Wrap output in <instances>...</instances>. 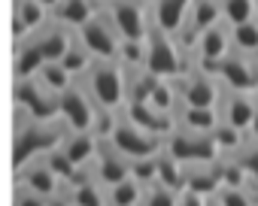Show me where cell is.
<instances>
[{"label":"cell","instance_id":"6da1fadb","mask_svg":"<svg viewBox=\"0 0 258 206\" xmlns=\"http://www.w3.org/2000/svg\"><path fill=\"white\" fill-rule=\"evenodd\" d=\"M64 143V134L52 125V122H28L22 128H16V146H13V170L19 173L22 167H28L37 155L52 152L55 146Z\"/></svg>","mask_w":258,"mask_h":206},{"label":"cell","instance_id":"7a4b0ae2","mask_svg":"<svg viewBox=\"0 0 258 206\" xmlns=\"http://www.w3.org/2000/svg\"><path fill=\"white\" fill-rule=\"evenodd\" d=\"M88 94H91V103L106 113H115L121 103L127 100L124 97V76L115 64L109 61H97L88 67Z\"/></svg>","mask_w":258,"mask_h":206},{"label":"cell","instance_id":"3957f363","mask_svg":"<svg viewBox=\"0 0 258 206\" xmlns=\"http://www.w3.org/2000/svg\"><path fill=\"white\" fill-rule=\"evenodd\" d=\"M106 140H109V146H112V149H115L121 158H127V161L155 158V155L161 152V143H158V137H152V134L140 131L137 125H131L127 119H118V122H112V128H109Z\"/></svg>","mask_w":258,"mask_h":206},{"label":"cell","instance_id":"277c9868","mask_svg":"<svg viewBox=\"0 0 258 206\" xmlns=\"http://www.w3.org/2000/svg\"><path fill=\"white\" fill-rule=\"evenodd\" d=\"M146 61L143 70L155 79H173L179 76V46L173 37L161 34L152 28V34H146Z\"/></svg>","mask_w":258,"mask_h":206},{"label":"cell","instance_id":"5b68a950","mask_svg":"<svg viewBox=\"0 0 258 206\" xmlns=\"http://www.w3.org/2000/svg\"><path fill=\"white\" fill-rule=\"evenodd\" d=\"M79 31V43H82V49L91 55V58H97V61H112V58H118V46H121V40H118V34H115V28L109 25V19H103V16H91L82 28H76Z\"/></svg>","mask_w":258,"mask_h":206},{"label":"cell","instance_id":"8992f818","mask_svg":"<svg viewBox=\"0 0 258 206\" xmlns=\"http://www.w3.org/2000/svg\"><path fill=\"white\" fill-rule=\"evenodd\" d=\"M106 19H109V25L115 28L118 40L143 43L146 34H149V25H146V7L140 4V0H112Z\"/></svg>","mask_w":258,"mask_h":206},{"label":"cell","instance_id":"52a82bcc","mask_svg":"<svg viewBox=\"0 0 258 206\" xmlns=\"http://www.w3.org/2000/svg\"><path fill=\"white\" fill-rule=\"evenodd\" d=\"M16 107L25 110L31 122H49L58 116V97H52L37 79H16Z\"/></svg>","mask_w":258,"mask_h":206},{"label":"cell","instance_id":"ba28073f","mask_svg":"<svg viewBox=\"0 0 258 206\" xmlns=\"http://www.w3.org/2000/svg\"><path fill=\"white\" fill-rule=\"evenodd\" d=\"M182 167L188 164H213L219 149L213 146L210 137H201V134H191V131H176V134H167V149Z\"/></svg>","mask_w":258,"mask_h":206},{"label":"cell","instance_id":"9c48e42d","mask_svg":"<svg viewBox=\"0 0 258 206\" xmlns=\"http://www.w3.org/2000/svg\"><path fill=\"white\" fill-rule=\"evenodd\" d=\"M219 19H222L219 0H191L182 28L173 34V37H176V46H179V49H191V46L198 43V37H201L210 25H216Z\"/></svg>","mask_w":258,"mask_h":206},{"label":"cell","instance_id":"30bf717a","mask_svg":"<svg viewBox=\"0 0 258 206\" xmlns=\"http://www.w3.org/2000/svg\"><path fill=\"white\" fill-rule=\"evenodd\" d=\"M58 116L70 125L73 134H88L94 128V103L91 97H85L79 88H67L64 94H58Z\"/></svg>","mask_w":258,"mask_h":206},{"label":"cell","instance_id":"8fae6325","mask_svg":"<svg viewBox=\"0 0 258 206\" xmlns=\"http://www.w3.org/2000/svg\"><path fill=\"white\" fill-rule=\"evenodd\" d=\"M213 70L219 73V79L231 91H252V88H258V64H249L246 55H240V52L237 55H225Z\"/></svg>","mask_w":258,"mask_h":206},{"label":"cell","instance_id":"7c38bea8","mask_svg":"<svg viewBox=\"0 0 258 206\" xmlns=\"http://www.w3.org/2000/svg\"><path fill=\"white\" fill-rule=\"evenodd\" d=\"M195 49H198L201 64H204L207 70H213L225 55H231V28L222 25V19H219L216 25H210V28L198 37Z\"/></svg>","mask_w":258,"mask_h":206},{"label":"cell","instance_id":"4fadbf2b","mask_svg":"<svg viewBox=\"0 0 258 206\" xmlns=\"http://www.w3.org/2000/svg\"><path fill=\"white\" fill-rule=\"evenodd\" d=\"M94 179H97V185H115V182H121V179H127L131 176V164H127V158H121L109 143L103 146H97V152H94Z\"/></svg>","mask_w":258,"mask_h":206},{"label":"cell","instance_id":"5bb4252c","mask_svg":"<svg viewBox=\"0 0 258 206\" xmlns=\"http://www.w3.org/2000/svg\"><path fill=\"white\" fill-rule=\"evenodd\" d=\"M127 122L137 125V128L146 131V134H152V137H167V134H173V119H170V113H158V110L149 107V103H137V100L127 103Z\"/></svg>","mask_w":258,"mask_h":206},{"label":"cell","instance_id":"9a60e30c","mask_svg":"<svg viewBox=\"0 0 258 206\" xmlns=\"http://www.w3.org/2000/svg\"><path fill=\"white\" fill-rule=\"evenodd\" d=\"M179 97L185 100V107H195V110H216L219 103V88L210 76L204 73H191L185 82H182V91Z\"/></svg>","mask_w":258,"mask_h":206},{"label":"cell","instance_id":"2e32d148","mask_svg":"<svg viewBox=\"0 0 258 206\" xmlns=\"http://www.w3.org/2000/svg\"><path fill=\"white\" fill-rule=\"evenodd\" d=\"M49 10L43 4H37V0H16V16H13V40L16 46L25 43V37H31L34 31L43 28Z\"/></svg>","mask_w":258,"mask_h":206},{"label":"cell","instance_id":"e0dca14e","mask_svg":"<svg viewBox=\"0 0 258 206\" xmlns=\"http://www.w3.org/2000/svg\"><path fill=\"white\" fill-rule=\"evenodd\" d=\"M252 113H255V97H249V91H231L225 97V125H231L234 131L246 134L249 122H252Z\"/></svg>","mask_w":258,"mask_h":206},{"label":"cell","instance_id":"ac0fdd59","mask_svg":"<svg viewBox=\"0 0 258 206\" xmlns=\"http://www.w3.org/2000/svg\"><path fill=\"white\" fill-rule=\"evenodd\" d=\"M188 4L191 0H155V31L173 37L185 22Z\"/></svg>","mask_w":258,"mask_h":206},{"label":"cell","instance_id":"d6986e66","mask_svg":"<svg viewBox=\"0 0 258 206\" xmlns=\"http://www.w3.org/2000/svg\"><path fill=\"white\" fill-rule=\"evenodd\" d=\"M19 173H25L22 176V185L28 188V191H34V194H40V197H55L58 194V176L46 167V164H28V167H22Z\"/></svg>","mask_w":258,"mask_h":206},{"label":"cell","instance_id":"ffe728a7","mask_svg":"<svg viewBox=\"0 0 258 206\" xmlns=\"http://www.w3.org/2000/svg\"><path fill=\"white\" fill-rule=\"evenodd\" d=\"M182 188H188V191H198V194H216V188H219V167H213V164H188V170H185V185Z\"/></svg>","mask_w":258,"mask_h":206},{"label":"cell","instance_id":"44dd1931","mask_svg":"<svg viewBox=\"0 0 258 206\" xmlns=\"http://www.w3.org/2000/svg\"><path fill=\"white\" fill-rule=\"evenodd\" d=\"M61 152H64V155H67V161L79 170V167L91 164V158H94V152H97V140H94V137H88V134H73L70 140H64Z\"/></svg>","mask_w":258,"mask_h":206},{"label":"cell","instance_id":"7402d4cb","mask_svg":"<svg viewBox=\"0 0 258 206\" xmlns=\"http://www.w3.org/2000/svg\"><path fill=\"white\" fill-rule=\"evenodd\" d=\"M155 182L170 188V191H179L185 185V167L170 152H161V158L155 161Z\"/></svg>","mask_w":258,"mask_h":206},{"label":"cell","instance_id":"603a6c76","mask_svg":"<svg viewBox=\"0 0 258 206\" xmlns=\"http://www.w3.org/2000/svg\"><path fill=\"white\" fill-rule=\"evenodd\" d=\"M55 16L67 28H82L94 16V4H91V0H58Z\"/></svg>","mask_w":258,"mask_h":206},{"label":"cell","instance_id":"cb8c5ba5","mask_svg":"<svg viewBox=\"0 0 258 206\" xmlns=\"http://www.w3.org/2000/svg\"><path fill=\"white\" fill-rule=\"evenodd\" d=\"M70 40H73V37H70L67 31L52 28V31H43V37H40V40H34V43H37V49H40L43 61H46V64H52V61H61V55L67 52Z\"/></svg>","mask_w":258,"mask_h":206},{"label":"cell","instance_id":"d4e9b609","mask_svg":"<svg viewBox=\"0 0 258 206\" xmlns=\"http://www.w3.org/2000/svg\"><path fill=\"white\" fill-rule=\"evenodd\" d=\"M179 125H182V131L210 137L213 128L219 125V116H216V110H195V107H185L182 116H179Z\"/></svg>","mask_w":258,"mask_h":206},{"label":"cell","instance_id":"484cf974","mask_svg":"<svg viewBox=\"0 0 258 206\" xmlns=\"http://www.w3.org/2000/svg\"><path fill=\"white\" fill-rule=\"evenodd\" d=\"M34 79H37V82H40L52 97H58V94H64V91L70 88V79H73V76H70L58 61H52V64H43V67L37 70V76H34Z\"/></svg>","mask_w":258,"mask_h":206},{"label":"cell","instance_id":"4316f807","mask_svg":"<svg viewBox=\"0 0 258 206\" xmlns=\"http://www.w3.org/2000/svg\"><path fill=\"white\" fill-rule=\"evenodd\" d=\"M231 49L240 55H258V19L231 25Z\"/></svg>","mask_w":258,"mask_h":206},{"label":"cell","instance_id":"83f0119b","mask_svg":"<svg viewBox=\"0 0 258 206\" xmlns=\"http://www.w3.org/2000/svg\"><path fill=\"white\" fill-rule=\"evenodd\" d=\"M43 64L46 61H43L37 43H19V49H16V79H34Z\"/></svg>","mask_w":258,"mask_h":206},{"label":"cell","instance_id":"f1b7e54d","mask_svg":"<svg viewBox=\"0 0 258 206\" xmlns=\"http://www.w3.org/2000/svg\"><path fill=\"white\" fill-rule=\"evenodd\" d=\"M140 197H143V191H140V182L137 179H121V182H115V185H109V194H106V200H109V206H137L140 203Z\"/></svg>","mask_w":258,"mask_h":206},{"label":"cell","instance_id":"f546056e","mask_svg":"<svg viewBox=\"0 0 258 206\" xmlns=\"http://www.w3.org/2000/svg\"><path fill=\"white\" fill-rule=\"evenodd\" d=\"M70 76H76V73H85L88 67H91V55L82 49V43H76V40H70V46H67V52L61 55V61H58Z\"/></svg>","mask_w":258,"mask_h":206},{"label":"cell","instance_id":"4dcf8cb0","mask_svg":"<svg viewBox=\"0 0 258 206\" xmlns=\"http://www.w3.org/2000/svg\"><path fill=\"white\" fill-rule=\"evenodd\" d=\"M70 203H73V206H106V197H103V191H100V185H97V182L85 179V182L73 185Z\"/></svg>","mask_w":258,"mask_h":206},{"label":"cell","instance_id":"1f68e13d","mask_svg":"<svg viewBox=\"0 0 258 206\" xmlns=\"http://www.w3.org/2000/svg\"><path fill=\"white\" fill-rule=\"evenodd\" d=\"M219 7H222V19L228 25L255 19V0H219Z\"/></svg>","mask_w":258,"mask_h":206},{"label":"cell","instance_id":"d6a6232c","mask_svg":"<svg viewBox=\"0 0 258 206\" xmlns=\"http://www.w3.org/2000/svg\"><path fill=\"white\" fill-rule=\"evenodd\" d=\"M146 103H149L152 110H158V113H173V103H176V94H173V88L167 85V79H158V82L152 85V91H149Z\"/></svg>","mask_w":258,"mask_h":206},{"label":"cell","instance_id":"836d02e7","mask_svg":"<svg viewBox=\"0 0 258 206\" xmlns=\"http://www.w3.org/2000/svg\"><path fill=\"white\" fill-rule=\"evenodd\" d=\"M210 140H213V146L222 152H234V149H243V134L240 131H234L231 125H225V122H219L216 128H213V134H210Z\"/></svg>","mask_w":258,"mask_h":206},{"label":"cell","instance_id":"e575fe53","mask_svg":"<svg viewBox=\"0 0 258 206\" xmlns=\"http://www.w3.org/2000/svg\"><path fill=\"white\" fill-rule=\"evenodd\" d=\"M155 82H158L155 76H149L146 70H137V73H134V79H131V85H124V91H127V103H131V100L146 103V97H149V91H152V85H155Z\"/></svg>","mask_w":258,"mask_h":206},{"label":"cell","instance_id":"d590c367","mask_svg":"<svg viewBox=\"0 0 258 206\" xmlns=\"http://www.w3.org/2000/svg\"><path fill=\"white\" fill-rule=\"evenodd\" d=\"M118 58L124 61V67H131V70H143V61H146V43L121 40V46H118Z\"/></svg>","mask_w":258,"mask_h":206},{"label":"cell","instance_id":"8d00e7d4","mask_svg":"<svg viewBox=\"0 0 258 206\" xmlns=\"http://www.w3.org/2000/svg\"><path fill=\"white\" fill-rule=\"evenodd\" d=\"M213 200L219 206H255V200L246 194V188H225V185H219Z\"/></svg>","mask_w":258,"mask_h":206},{"label":"cell","instance_id":"74e56055","mask_svg":"<svg viewBox=\"0 0 258 206\" xmlns=\"http://www.w3.org/2000/svg\"><path fill=\"white\" fill-rule=\"evenodd\" d=\"M43 164H46V167H49V170H52L58 179H73V176H76V167L67 161V155H64L61 149H52V152H46V161H43Z\"/></svg>","mask_w":258,"mask_h":206},{"label":"cell","instance_id":"f35d334b","mask_svg":"<svg viewBox=\"0 0 258 206\" xmlns=\"http://www.w3.org/2000/svg\"><path fill=\"white\" fill-rule=\"evenodd\" d=\"M219 185L225 188H246L249 176L240 164H219Z\"/></svg>","mask_w":258,"mask_h":206},{"label":"cell","instance_id":"ab89813d","mask_svg":"<svg viewBox=\"0 0 258 206\" xmlns=\"http://www.w3.org/2000/svg\"><path fill=\"white\" fill-rule=\"evenodd\" d=\"M137 206H176V191H170V188H164V185L155 182V185L140 197Z\"/></svg>","mask_w":258,"mask_h":206},{"label":"cell","instance_id":"60d3db41","mask_svg":"<svg viewBox=\"0 0 258 206\" xmlns=\"http://www.w3.org/2000/svg\"><path fill=\"white\" fill-rule=\"evenodd\" d=\"M131 179H137L140 185L155 182V158H140L131 164Z\"/></svg>","mask_w":258,"mask_h":206},{"label":"cell","instance_id":"b9f144b4","mask_svg":"<svg viewBox=\"0 0 258 206\" xmlns=\"http://www.w3.org/2000/svg\"><path fill=\"white\" fill-rule=\"evenodd\" d=\"M240 167L246 170V176L258 185V143L252 146V149H246L243 152V158H240Z\"/></svg>","mask_w":258,"mask_h":206},{"label":"cell","instance_id":"7bdbcfd3","mask_svg":"<svg viewBox=\"0 0 258 206\" xmlns=\"http://www.w3.org/2000/svg\"><path fill=\"white\" fill-rule=\"evenodd\" d=\"M13 206H46V197H40V194H34V191H28L22 182H19V188H16V200H13Z\"/></svg>","mask_w":258,"mask_h":206},{"label":"cell","instance_id":"ee69618b","mask_svg":"<svg viewBox=\"0 0 258 206\" xmlns=\"http://www.w3.org/2000/svg\"><path fill=\"white\" fill-rule=\"evenodd\" d=\"M176 206H207V197H204V194H198V191L182 188V194L176 197Z\"/></svg>","mask_w":258,"mask_h":206},{"label":"cell","instance_id":"f6af8a7d","mask_svg":"<svg viewBox=\"0 0 258 206\" xmlns=\"http://www.w3.org/2000/svg\"><path fill=\"white\" fill-rule=\"evenodd\" d=\"M249 137H252V143H258V100H255V113H252V122H249Z\"/></svg>","mask_w":258,"mask_h":206},{"label":"cell","instance_id":"bcb514c9","mask_svg":"<svg viewBox=\"0 0 258 206\" xmlns=\"http://www.w3.org/2000/svg\"><path fill=\"white\" fill-rule=\"evenodd\" d=\"M46 206H73L70 200H64V197H49L46 200Z\"/></svg>","mask_w":258,"mask_h":206},{"label":"cell","instance_id":"7dc6e473","mask_svg":"<svg viewBox=\"0 0 258 206\" xmlns=\"http://www.w3.org/2000/svg\"><path fill=\"white\" fill-rule=\"evenodd\" d=\"M37 4H43L46 10H55V7H58V0H37Z\"/></svg>","mask_w":258,"mask_h":206},{"label":"cell","instance_id":"c3c4849f","mask_svg":"<svg viewBox=\"0 0 258 206\" xmlns=\"http://www.w3.org/2000/svg\"><path fill=\"white\" fill-rule=\"evenodd\" d=\"M140 4H143V7H146V4H149V7H155V0H140Z\"/></svg>","mask_w":258,"mask_h":206},{"label":"cell","instance_id":"681fc988","mask_svg":"<svg viewBox=\"0 0 258 206\" xmlns=\"http://www.w3.org/2000/svg\"><path fill=\"white\" fill-rule=\"evenodd\" d=\"M207 206H219V203H216V200H210V203H207Z\"/></svg>","mask_w":258,"mask_h":206},{"label":"cell","instance_id":"f907efd6","mask_svg":"<svg viewBox=\"0 0 258 206\" xmlns=\"http://www.w3.org/2000/svg\"><path fill=\"white\" fill-rule=\"evenodd\" d=\"M252 200H255V206H258V194H255V197H252Z\"/></svg>","mask_w":258,"mask_h":206},{"label":"cell","instance_id":"816d5d0a","mask_svg":"<svg viewBox=\"0 0 258 206\" xmlns=\"http://www.w3.org/2000/svg\"><path fill=\"white\" fill-rule=\"evenodd\" d=\"M255 13H258V0H255Z\"/></svg>","mask_w":258,"mask_h":206},{"label":"cell","instance_id":"f5cc1de1","mask_svg":"<svg viewBox=\"0 0 258 206\" xmlns=\"http://www.w3.org/2000/svg\"><path fill=\"white\" fill-rule=\"evenodd\" d=\"M103 4H112V0H103Z\"/></svg>","mask_w":258,"mask_h":206}]
</instances>
